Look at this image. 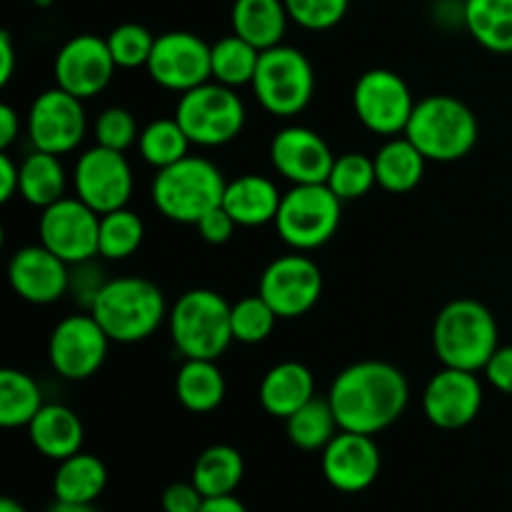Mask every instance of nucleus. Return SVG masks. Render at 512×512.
I'll return each instance as SVG.
<instances>
[{
	"instance_id": "obj_16",
	"label": "nucleus",
	"mask_w": 512,
	"mask_h": 512,
	"mask_svg": "<svg viewBox=\"0 0 512 512\" xmlns=\"http://www.w3.org/2000/svg\"><path fill=\"white\" fill-rule=\"evenodd\" d=\"M260 295L280 320L310 313L323 295V273L308 255H283L260 275Z\"/></svg>"
},
{
	"instance_id": "obj_41",
	"label": "nucleus",
	"mask_w": 512,
	"mask_h": 512,
	"mask_svg": "<svg viewBox=\"0 0 512 512\" xmlns=\"http://www.w3.org/2000/svg\"><path fill=\"white\" fill-rule=\"evenodd\" d=\"M95 145H103V148L118 150V153H125L135 140L140 138L138 133V120L130 113L128 108H105L103 113L95 120Z\"/></svg>"
},
{
	"instance_id": "obj_2",
	"label": "nucleus",
	"mask_w": 512,
	"mask_h": 512,
	"mask_svg": "<svg viewBox=\"0 0 512 512\" xmlns=\"http://www.w3.org/2000/svg\"><path fill=\"white\" fill-rule=\"evenodd\" d=\"M498 348V323L488 305L480 300H450L435 318L433 350L443 368L480 373Z\"/></svg>"
},
{
	"instance_id": "obj_50",
	"label": "nucleus",
	"mask_w": 512,
	"mask_h": 512,
	"mask_svg": "<svg viewBox=\"0 0 512 512\" xmlns=\"http://www.w3.org/2000/svg\"><path fill=\"white\" fill-rule=\"evenodd\" d=\"M48 512H100L95 508V503H63V500H55L50 505Z\"/></svg>"
},
{
	"instance_id": "obj_37",
	"label": "nucleus",
	"mask_w": 512,
	"mask_h": 512,
	"mask_svg": "<svg viewBox=\"0 0 512 512\" xmlns=\"http://www.w3.org/2000/svg\"><path fill=\"white\" fill-rule=\"evenodd\" d=\"M378 185L375 178L373 158L363 153H345L335 158L333 170L328 175V188L338 195L340 200H358L368 195Z\"/></svg>"
},
{
	"instance_id": "obj_51",
	"label": "nucleus",
	"mask_w": 512,
	"mask_h": 512,
	"mask_svg": "<svg viewBox=\"0 0 512 512\" xmlns=\"http://www.w3.org/2000/svg\"><path fill=\"white\" fill-rule=\"evenodd\" d=\"M0 512H28V510H25L23 505L18 503V500L3 498V500H0Z\"/></svg>"
},
{
	"instance_id": "obj_48",
	"label": "nucleus",
	"mask_w": 512,
	"mask_h": 512,
	"mask_svg": "<svg viewBox=\"0 0 512 512\" xmlns=\"http://www.w3.org/2000/svg\"><path fill=\"white\" fill-rule=\"evenodd\" d=\"M15 73V45L8 30L0 33V85H8Z\"/></svg>"
},
{
	"instance_id": "obj_6",
	"label": "nucleus",
	"mask_w": 512,
	"mask_h": 512,
	"mask_svg": "<svg viewBox=\"0 0 512 512\" xmlns=\"http://www.w3.org/2000/svg\"><path fill=\"white\" fill-rule=\"evenodd\" d=\"M233 305L220 293L195 288L180 295L168 313V330L175 350L190 360H218L233 343Z\"/></svg>"
},
{
	"instance_id": "obj_8",
	"label": "nucleus",
	"mask_w": 512,
	"mask_h": 512,
	"mask_svg": "<svg viewBox=\"0 0 512 512\" xmlns=\"http://www.w3.org/2000/svg\"><path fill=\"white\" fill-rule=\"evenodd\" d=\"M343 200L328 188V183L293 185L280 200L275 228L283 243L305 253L328 243L340 228Z\"/></svg>"
},
{
	"instance_id": "obj_35",
	"label": "nucleus",
	"mask_w": 512,
	"mask_h": 512,
	"mask_svg": "<svg viewBox=\"0 0 512 512\" xmlns=\"http://www.w3.org/2000/svg\"><path fill=\"white\" fill-rule=\"evenodd\" d=\"M140 155L148 165L163 170L168 165H175L178 160L188 158L190 150V138L185 135V130L180 128V123L175 118H160L153 123L145 125L140 130Z\"/></svg>"
},
{
	"instance_id": "obj_13",
	"label": "nucleus",
	"mask_w": 512,
	"mask_h": 512,
	"mask_svg": "<svg viewBox=\"0 0 512 512\" xmlns=\"http://www.w3.org/2000/svg\"><path fill=\"white\" fill-rule=\"evenodd\" d=\"M75 198L83 200L98 215L128 208L133 195V168L118 150L95 148L85 150L73 170Z\"/></svg>"
},
{
	"instance_id": "obj_17",
	"label": "nucleus",
	"mask_w": 512,
	"mask_h": 512,
	"mask_svg": "<svg viewBox=\"0 0 512 512\" xmlns=\"http://www.w3.org/2000/svg\"><path fill=\"white\" fill-rule=\"evenodd\" d=\"M115 60L110 55L108 40L100 35H75L58 50L53 63L55 85L68 90L80 100L95 98L108 88L115 73Z\"/></svg>"
},
{
	"instance_id": "obj_32",
	"label": "nucleus",
	"mask_w": 512,
	"mask_h": 512,
	"mask_svg": "<svg viewBox=\"0 0 512 512\" xmlns=\"http://www.w3.org/2000/svg\"><path fill=\"white\" fill-rule=\"evenodd\" d=\"M43 405V390L28 373L15 368L0 370V425L3 428H28Z\"/></svg>"
},
{
	"instance_id": "obj_15",
	"label": "nucleus",
	"mask_w": 512,
	"mask_h": 512,
	"mask_svg": "<svg viewBox=\"0 0 512 512\" xmlns=\"http://www.w3.org/2000/svg\"><path fill=\"white\" fill-rule=\"evenodd\" d=\"M40 245L68 265L85 263L98 255L100 215L80 198H63L48 205L38 223Z\"/></svg>"
},
{
	"instance_id": "obj_26",
	"label": "nucleus",
	"mask_w": 512,
	"mask_h": 512,
	"mask_svg": "<svg viewBox=\"0 0 512 512\" xmlns=\"http://www.w3.org/2000/svg\"><path fill=\"white\" fill-rule=\"evenodd\" d=\"M375 163V178H378V185L388 193H410L420 185L425 175V158L408 138H388L378 148V153L373 155Z\"/></svg>"
},
{
	"instance_id": "obj_18",
	"label": "nucleus",
	"mask_w": 512,
	"mask_h": 512,
	"mask_svg": "<svg viewBox=\"0 0 512 512\" xmlns=\"http://www.w3.org/2000/svg\"><path fill=\"white\" fill-rule=\"evenodd\" d=\"M483 398L485 393L478 373L443 368L425 385V418L440 430H460L478 418Z\"/></svg>"
},
{
	"instance_id": "obj_7",
	"label": "nucleus",
	"mask_w": 512,
	"mask_h": 512,
	"mask_svg": "<svg viewBox=\"0 0 512 512\" xmlns=\"http://www.w3.org/2000/svg\"><path fill=\"white\" fill-rule=\"evenodd\" d=\"M258 103L278 118L303 113L315 93V70L303 50L293 45H275L260 53L253 78Z\"/></svg>"
},
{
	"instance_id": "obj_45",
	"label": "nucleus",
	"mask_w": 512,
	"mask_h": 512,
	"mask_svg": "<svg viewBox=\"0 0 512 512\" xmlns=\"http://www.w3.org/2000/svg\"><path fill=\"white\" fill-rule=\"evenodd\" d=\"M485 378L500 393L512 395V345H500L485 365Z\"/></svg>"
},
{
	"instance_id": "obj_19",
	"label": "nucleus",
	"mask_w": 512,
	"mask_h": 512,
	"mask_svg": "<svg viewBox=\"0 0 512 512\" xmlns=\"http://www.w3.org/2000/svg\"><path fill=\"white\" fill-rule=\"evenodd\" d=\"M270 163L293 185H315L328 183L335 155L320 133L288 125L270 140Z\"/></svg>"
},
{
	"instance_id": "obj_20",
	"label": "nucleus",
	"mask_w": 512,
	"mask_h": 512,
	"mask_svg": "<svg viewBox=\"0 0 512 512\" xmlns=\"http://www.w3.org/2000/svg\"><path fill=\"white\" fill-rule=\"evenodd\" d=\"M320 465H323L325 480L335 490L355 495L368 490L378 480L383 458H380V448L375 445L373 435L340 430L325 445Z\"/></svg>"
},
{
	"instance_id": "obj_40",
	"label": "nucleus",
	"mask_w": 512,
	"mask_h": 512,
	"mask_svg": "<svg viewBox=\"0 0 512 512\" xmlns=\"http://www.w3.org/2000/svg\"><path fill=\"white\" fill-rule=\"evenodd\" d=\"M290 20L305 30H330L345 18L350 0H283Z\"/></svg>"
},
{
	"instance_id": "obj_42",
	"label": "nucleus",
	"mask_w": 512,
	"mask_h": 512,
	"mask_svg": "<svg viewBox=\"0 0 512 512\" xmlns=\"http://www.w3.org/2000/svg\"><path fill=\"white\" fill-rule=\"evenodd\" d=\"M93 260L70 265L68 293H73V298L78 300V303H83L88 310H90V305H93V300L98 298L100 290H103V285L108 283V280L103 278V268H98Z\"/></svg>"
},
{
	"instance_id": "obj_49",
	"label": "nucleus",
	"mask_w": 512,
	"mask_h": 512,
	"mask_svg": "<svg viewBox=\"0 0 512 512\" xmlns=\"http://www.w3.org/2000/svg\"><path fill=\"white\" fill-rule=\"evenodd\" d=\"M200 512H248L235 495H220V498H205Z\"/></svg>"
},
{
	"instance_id": "obj_31",
	"label": "nucleus",
	"mask_w": 512,
	"mask_h": 512,
	"mask_svg": "<svg viewBox=\"0 0 512 512\" xmlns=\"http://www.w3.org/2000/svg\"><path fill=\"white\" fill-rule=\"evenodd\" d=\"M65 185H68V175H65L63 163H60V155L33 150V153L20 163L18 193L25 203L35 205V208L45 210L48 205L63 200Z\"/></svg>"
},
{
	"instance_id": "obj_21",
	"label": "nucleus",
	"mask_w": 512,
	"mask_h": 512,
	"mask_svg": "<svg viewBox=\"0 0 512 512\" xmlns=\"http://www.w3.org/2000/svg\"><path fill=\"white\" fill-rule=\"evenodd\" d=\"M8 280L15 295L33 305L58 303L70 288V265L45 245H25L8 263Z\"/></svg>"
},
{
	"instance_id": "obj_10",
	"label": "nucleus",
	"mask_w": 512,
	"mask_h": 512,
	"mask_svg": "<svg viewBox=\"0 0 512 512\" xmlns=\"http://www.w3.org/2000/svg\"><path fill=\"white\" fill-rule=\"evenodd\" d=\"M145 70L160 88L183 95L213 80V45L188 30H170L155 38Z\"/></svg>"
},
{
	"instance_id": "obj_29",
	"label": "nucleus",
	"mask_w": 512,
	"mask_h": 512,
	"mask_svg": "<svg viewBox=\"0 0 512 512\" xmlns=\"http://www.w3.org/2000/svg\"><path fill=\"white\" fill-rule=\"evenodd\" d=\"M175 395L190 413H213L225 400V378L215 360H190L175 375Z\"/></svg>"
},
{
	"instance_id": "obj_43",
	"label": "nucleus",
	"mask_w": 512,
	"mask_h": 512,
	"mask_svg": "<svg viewBox=\"0 0 512 512\" xmlns=\"http://www.w3.org/2000/svg\"><path fill=\"white\" fill-rule=\"evenodd\" d=\"M195 228H198L200 238H203L205 243L223 245V243H228L230 238H233L238 223H235L233 215H230L228 210L223 208V205H218V208L210 210L208 215H203V218L198 220V225H195Z\"/></svg>"
},
{
	"instance_id": "obj_9",
	"label": "nucleus",
	"mask_w": 512,
	"mask_h": 512,
	"mask_svg": "<svg viewBox=\"0 0 512 512\" xmlns=\"http://www.w3.org/2000/svg\"><path fill=\"white\" fill-rule=\"evenodd\" d=\"M175 120L193 145L218 148L243 133L245 105L235 88L210 80L180 95Z\"/></svg>"
},
{
	"instance_id": "obj_47",
	"label": "nucleus",
	"mask_w": 512,
	"mask_h": 512,
	"mask_svg": "<svg viewBox=\"0 0 512 512\" xmlns=\"http://www.w3.org/2000/svg\"><path fill=\"white\" fill-rule=\"evenodd\" d=\"M20 135V115L13 105H0V150H8Z\"/></svg>"
},
{
	"instance_id": "obj_11",
	"label": "nucleus",
	"mask_w": 512,
	"mask_h": 512,
	"mask_svg": "<svg viewBox=\"0 0 512 512\" xmlns=\"http://www.w3.org/2000/svg\"><path fill=\"white\" fill-rule=\"evenodd\" d=\"M353 110L370 133L395 138L408 128L415 100L408 83L398 73L375 68L360 75L358 83H355Z\"/></svg>"
},
{
	"instance_id": "obj_24",
	"label": "nucleus",
	"mask_w": 512,
	"mask_h": 512,
	"mask_svg": "<svg viewBox=\"0 0 512 512\" xmlns=\"http://www.w3.org/2000/svg\"><path fill=\"white\" fill-rule=\"evenodd\" d=\"M280 200H283V195L275 188L273 180L248 173L225 185L223 208L243 228H258V225L275 223Z\"/></svg>"
},
{
	"instance_id": "obj_1",
	"label": "nucleus",
	"mask_w": 512,
	"mask_h": 512,
	"mask_svg": "<svg viewBox=\"0 0 512 512\" xmlns=\"http://www.w3.org/2000/svg\"><path fill=\"white\" fill-rule=\"evenodd\" d=\"M328 400L340 430L375 438L405 413L410 403V383L393 363L360 360L340 370L330 385Z\"/></svg>"
},
{
	"instance_id": "obj_25",
	"label": "nucleus",
	"mask_w": 512,
	"mask_h": 512,
	"mask_svg": "<svg viewBox=\"0 0 512 512\" xmlns=\"http://www.w3.org/2000/svg\"><path fill=\"white\" fill-rule=\"evenodd\" d=\"M290 15L283 0H235L230 10L233 33L263 53L283 43Z\"/></svg>"
},
{
	"instance_id": "obj_22",
	"label": "nucleus",
	"mask_w": 512,
	"mask_h": 512,
	"mask_svg": "<svg viewBox=\"0 0 512 512\" xmlns=\"http://www.w3.org/2000/svg\"><path fill=\"white\" fill-rule=\"evenodd\" d=\"M258 395L265 413L288 420L315 398V378L308 365L298 363V360H285L265 373Z\"/></svg>"
},
{
	"instance_id": "obj_44",
	"label": "nucleus",
	"mask_w": 512,
	"mask_h": 512,
	"mask_svg": "<svg viewBox=\"0 0 512 512\" xmlns=\"http://www.w3.org/2000/svg\"><path fill=\"white\" fill-rule=\"evenodd\" d=\"M205 503V495L195 488V483H173L163 490V505L165 512H200Z\"/></svg>"
},
{
	"instance_id": "obj_34",
	"label": "nucleus",
	"mask_w": 512,
	"mask_h": 512,
	"mask_svg": "<svg viewBox=\"0 0 512 512\" xmlns=\"http://www.w3.org/2000/svg\"><path fill=\"white\" fill-rule=\"evenodd\" d=\"M260 50L243 40L240 35H228L213 45V80L228 88L250 85L258 70Z\"/></svg>"
},
{
	"instance_id": "obj_30",
	"label": "nucleus",
	"mask_w": 512,
	"mask_h": 512,
	"mask_svg": "<svg viewBox=\"0 0 512 512\" xmlns=\"http://www.w3.org/2000/svg\"><path fill=\"white\" fill-rule=\"evenodd\" d=\"M243 475V455L233 445H210L195 460L190 480L205 498H220V495H235L238 485L243 483Z\"/></svg>"
},
{
	"instance_id": "obj_23",
	"label": "nucleus",
	"mask_w": 512,
	"mask_h": 512,
	"mask_svg": "<svg viewBox=\"0 0 512 512\" xmlns=\"http://www.w3.org/2000/svg\"><path fill=\"white\" fill-rule=\"evenodd\" d=\"M28 438L40 455L60 463V460L80 453L85 440V428L68 405L48 403L30 420Z\"/></svg>"
},
{
	"instance_id": "obj_14",
	"label": "nucleus",
	"mask_w": 512,
	"mask_h": 512,
	"mask_svg": "<svg viewBox=\"0 0 512 512\" xmlns=\"http://www.w3.org/2000/svg\"><path fill=\"white\" fill-rule=\"evenodd\" d=\"M28 138L35 150L65 155L78 148L88 130L83 100L63 88H50L33 100L28 110Z\"/></svg>"
},
{
	"instance_id": "obj_4",
	"label": "nucleus",
	"mask_w": 512,
	"mask_h": 512,
	"mask_svg": "<svg viewBox=\"0 0 512 512\" xmlns=\"http://www.w3.org/2000/svg\"><path fill=\"white\" fill-rule=\"evenodd\" d=\"M403 135L430 163H455L475 148L480 125L473 110L460 98L428 95L415 103Z\"/></svg>"
},
{
	"instance_id": "obj_28",
	"label": "nucleus",
	"mask_w": 512,
	"mask_h": 512,
	"mask_svg": "<svg viewBox=\"0 0 512 512\" xmlns=\"http://www.w3.org/2000/svg\"><path fill=\"white\" fill-rule=\"evenodd\" d=\"M108 485L103 460L90 453H75L60 460L53 475V495L63 503H95Z\"/></svg>"
},
{
	"instance_id": "obj_36",
	"label": "nucleus",
	"mask_w": 512,
	"mask_h": 512,
	"mask_svg": "<svg viewBox=\"0 0 512 512\" xmlns=\"http://www.w3.org/2000/svg\"><path fill=\"white\" fill-rule=\"evenodd\" d=\"M145 225L138 213L128 208L100 215L98 255L105 260H125L143 245Z\"/></svg>"
},
{
	"instance_id": "obj_39",
	"label": "nucleus",
	"mask_w": 512,
	"mask_h": 512,
	"mask_svg": "<svg viewBox=\"0 0 512 512\" xmlns=\"http://www.w3.org/2000/svg\"><path fill=\"white\" fill-rule=\"evenodd\" d=\"M105 40H108V48H110V55H113L115 65L125 70L145 68L155 45L153 33L140 23L118 25V28H113V33H110Z\"/></svg>"
},
{
	"instance_id": "obj_5",
	"label": "nucleus",
	"mask_w": 512,
	"mask_h": 512,
	"mask_svg": "<svg viewBox=\"0 0 512 512\" xmlns=\"http://www.w3.org/2000/svg\"><path fill=\"white\" fill-rule=\"evenodd\" d=\"M225 185L220 168L200 155H188L175 165L158 170L150 188L153 205L173 223L198 225L203 215L223 205Z\"/></svg>"
},
{
	"instance_id": "obj_46",
	"label": "nucleus",
	"mask_w": 512,
	"mask_h": 512,
	"mask_svg": "<svg viewBox=\"0 0 512 512\" xmlns=\"http://www.w3.org/2000/svg\"><path fill=\"white\" fill-rule=\"evenodd\" d=\"M18 190H20V165H15L8 153H0V200L8 203Z\"/></svg>"
},
{
	"instance_id": "obj_27",
	"label": "nucleus",
	"mask_w": 512,
	"mask_h": 512,
	"mask_svg": "<svg viewBox=\"0 0 512 512\" xmlns=\"http://www.w3.org/2000/svg\"><path fill=\"white\" fill-rule=\"evenodd\" d=\"M463 25L490 53H512V0H463Z\"/></svg>"
},
{
	"instance_id": "obj_33",
	"label": "nucleus",
	"mask_w": 512,
	"mask_h": 512,
	"mask_svg": "<svg viewBox=\"0 0 512 512\" xmlns=\"http://www.w3.org/2000/svg\"><path fill=\"white\" fill-rule=\"evenodd\" d=\"M285 430H288V438L295 448L308 450V453H315V450L323 453L325 445L340 433V425L333 408H330V400L313 398L298 413L285 420Z\"/></svg>"
},
{
	"instance_id": "obj_3",
	"label": "nucleus",
	"mask_w": 512,
	"mask_h": 512,
	"mask_svg": "<svg viewBox=\"0 0 512 512\" xmlns=\"http://www.w3.org/2000/svg\"><path fill=\"white\" fill-rule=\"evenodd\" d=\"M113 343H140L168 320L165 295L153 280L113 278L88 310Z\"/></svg>"
},
{
	"instance_id": "obj_12",
	"label": "nucleus",
	"mask_w": 512,
	"mask_h": 512,
	"mask_svg": "<svg viewBox=\"0 0 512 512\" xmlns=\"http://www.w3.org/2000/svg\"><path fill=\"white\" fill-rule=\"evenodd\" d=\"M108 338L90 313L68 315L53 328L48 340L50 368L65 380H88L103 368L108 358Z\"/></svg>"
},
{
	"instance_id": "obj_38",
	"label": "nucleus",
	"mask_w": 512,
	"mask_h": 512,
	"mask_svg": "<svg viewBox=\"0 0 512 512\" xmlns=\"http://www.w3.org/2000/svg\"><path fill=\"white\" fill-rule=\"evenodd\" d=\"M278 313L268 305L263 295H250V298L238 300L230 310V323H233V338L238 343L255 345L270 338L278 323Z\"/></svg>"
}]
</instances>
